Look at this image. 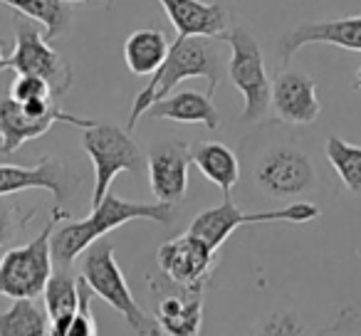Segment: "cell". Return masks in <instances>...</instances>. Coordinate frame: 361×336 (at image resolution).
<instances>
[{"instance_id": "cell-20", "label": "cell", "mask_w": 361, "mask_h": 336, "mask_svg": "<svg viewBox=\"0 0 361 336\" xmlns=\"http://www.w3.org/2000/svg\"><path fill=\"white\" fill-rule=\"evenodd\" d=\"M169 37H166V32L159 25L139 27V30H134L124 40V62L131 75H154L156 67L169 55Z\"/></svg>"}, {"instance_id": "cell-24", "label": "cell", "mask_w": 361, "mask_h": 336, "mask_svg": "<svg viewBox=\"0 0 361 336\" xmlns=\"http://www.w3.org/2000/svg\"><path fill=\"white\" fill-rule=\"evenodd\" d=\"M326 161L336 171L346 188L356 196H361V146L349 144V141L339 139V136H326L324 144Z\"/></svg>"}, {"instance_id": "cell-30", "label": "cell", "mask_w": 361, "mask_h": 336, "mask_svg": "<svg viewBox=\"0 0 361 336\" xmlns=\"http://www.w3.org/2000/svg\"><path fill=\"white\" fill-rule=\"evenodd\" d=\"M70 6H106V0H65Z\"/></svg>"}, {"instance_id": "cell-16", "label": "cell", "mask_w": 361, "mask_h": 336, "mask_svg": "<svg viewBox=\"0 0 361 336\" xmlns=\"http://www.w3.org/2000/svg\"><path fill=\"white\" fill-rule=\"evenodd\" d=\"M116 0H106V8ZM178 35H208L221 37L231 27V11L223 3L203 0H159Z\"/></svg>"}, {"instance_id": "cell-32", "label": "cell", "mask_w": 361, "mask_h": 336, "mask_svg": "<svg viewBox=\"0 0 361 336\" xmlns=\"http://www.w3.org/2000/svg\"><path fill=\"white\" fill-rule=\"evenodd\" d=\"M6 60H8V57H6V55H3V42H0V72H3V70H8Z\"/></svg>"}, {"instance_id": "cell-5", "label": "cell", "mask_w": 361, "mask_h": 336, "mask_svg": "<svg viewBox=\"0 0 361 336\" xmlns=\"http://www.w3.org/2000/svg\"><path fill=\"white\" fill-rule=\"evenodd\" d=\"M82 149L87 151L94 166L92 208L111 191V183L121 171L141 176L146 168V156L131 139V131L109 121H94L92 126L82 129Z\"/></svg>"}, {"instance_id": "cell-19", "label": "cell", "mask_w": 361, "mask_h": 336, "mask_svg": "<svg viewBox=\"0 0 361 336\" xmlns=\"http://www.w3.org/2000/svg\"><path fill=\"white\" fill-rule=\"evenodd\" d=\"M191 163L208 181L216 183L226 198H231V191L240 183V161L235 151L221 141H198L191 146Z\"/></svg>"}, {"instance_id": "cell-27", "label": "cell", "mask_w": 361, "mask_h": 336, "mask_svg": "<svg viewBox=\"0 0 361 336\" xmlns=\"http://www.w3.org/2000/svg\"><path fill=\"white\" fill-rule=\"evenodd\" d=\"M11 99L20 101H45V99H55L52 94L50 85L40 77H32V75H18L16 82L11 85Z\"/></svg>"}, {"instance_id": "cell-22", "label": "cell", "mask_w": 361, "mask_h": 336, "mask_svg": "<svg viewBox=\"0 0 361 336\" xmlns=\"http://www.w3.org/2000/svg\"><path fill=\"white\" fill-rule=\"evenodd\" d=\"M50 316L35 299H13L0 314V336H47Z\"/></svg>"}, {"instance_id": "cell-11", "label": "cell", "mask_w": 361, "mask_h": 336, "mask_svg": "<svg viewBox=\"0 0 361 336\" xmlns=\"http://www.w3.org/2000/svg\"><path fill=\"white\" fill-rule=\"evenodd\" d=\"M156 262L161 272L180 290L203 294V287L208 285L213 270L218 267V247L208 245L203 237L193 232H183L159 245Z\"/></svg>"}, {"instance_id": "cell-31", "label": "cell", "mask_w": 361, "mask_h": 336, "mask_svg": "<svg viewBox=\"0 0 361 336\" xmlns=\"http://www.w3.org/2000/svg\"><path fill=\"white\" fill-rule=\"evenodd\" d=\"M354 89L361 94V67H359V72H356V75H354Z\"/></svg>"}, {"instance_id": "cell-3", "label": "cell", "mask_w": 361, "mask_h": 336, "mask_svg": "<svg viewBox=\"0 0 361 336\" xmlns=\"http://www.w3.org/2000/svg\"><path fill=\"white\" fill-rule=\"evenodd\" d=\"M80 277L92 290V294L104 299L111 309H116L136 336H164L154 316H149L134 299L126 277L114 257V245L106 240H97L82 252Z\"/></svg>"}, {"instance_id": "cell-1", "label": "cell", "mask_w": 361, "mask_h": 336, "mask_svg": "<svg viewBox=\"0 0 361 336\" xmlns=\"http://www.w3.org/2000/svg\"><path fill=\"white\" fill-rule=\"evenodd\" d=\"M221 37H208V35H178L169 47L166 60L156 67L151 75L149 85L136 94L134 106H131L129 121H126V131H134L139 119L146 114L151 104L171 94L178 82L193 80V77H203L208 80V97L216 94L218 85L226 77V57L221 52Z\"/></svg>"}, {"instance_id": "cell-9", "label": "cell", "mask_w": 361, "mask_h": 336, "mask_svg": "<svg viewBox=\"0 0 361 336\" xmlns=\"http://www.w3.org/2000/svg\"><path fill=\"white\" fill-rule=\"evenodd\" d=\"M55 124L87 129V126L94 124V119H82V116H75L70 111H62L55 99L20 104V101L8 97V99L0 101V154H16L23 144L40 139Z\"/></svg>"}, {"instance_id": "cell-29", "label": "cell", "mask_w": 361, "mask_h": 336, "mask_svg": "<svg viewBox=\"0 0 361 336\" xmlns=\"http://www.w3.org/2000/svg\"><path fill=\"white\" fill-rule=\"evenodd\" d=\"M319 336H361V314L354 309H346L339 314V319L322 331Z\"/></svg>"}, {"instance_id": "cell-28", "label": "cell", "mask_w": 361, "mask_h": 336, "mask_svg": "<svg viewBox=\"0 0 361 336\" xmlns=\"http://www.w3.org/2000/svg\"><path fill=\"white\" fill-rule=\"evenodd\" d=\"M30 218L32 213H20V208L8 201V196H0V245L11 242L30 223Z\"/></svg>"}, {"instance_id": "cell-7", "label": "cell", "mask_w": 361, "mask_h": 336, "mask_svg": "<svg viewBox=\"0 0 361 336\" xmlns=\"http://www.w3.org/2000/svg\"><path fill=\"white\" fill-rule=\"evenodd\" d=\"M62 218H70L62 208L52 211V218L37 237H32L27 245L11 247L0 257V297L11 299H35L42 294L47 280H50L55 262H52L50 237L52 230Z\"/></svg>"}, {"instance_id": "cell-18", "label": "cell", "mask_w": 361, "mask_h": 336, "mask_svg": "<svg viewBox=\"0 0 361 336\" xmlns=\"http://www.w3.org/2000/svg\"><path fill=\"white\" fill-rule=\"evenodd\" d=\"M206 301L198 292L186 294H166L156 304V324L166 336H201Z\"/></svg>"}, {"instance_id": "cell-6", "label": "cell", "mask_w": 361, "mask_h": 336, "mask_svg": "<svg viewBox=\"0 0 361 336\" xmlns=\"http://www.w3.org/2000/svg\"><path fill=\"white\" fill-rule=\"evenodd\" d=\"M223 42L231 47V60H228V77L243 94V114L245 124H257L270 114V89L272 80L265 70V57L250 35V30L240 25L228 27L221 35Z\"/></svg>"}, {"instance_id": "cell-25", "label": "cell", "mask_w": 361, "mask_h": 336, "mask_svg": "<svg viewBox=\"0 0 361 336\" xmlns=\"http://www.w3.org/2000/svg\"><path fill=\"white\" fill-rule=\"evenodd\" d=\"M92 290L80 277V306L62 319L50 321L47 336H97V321L92 316Z\"/></svg>"}, {"instance_id": "cell-2", "label": "cell", "mask_w": 361, "mask_h": 336, "mask_svg": "<svg viewBox=\"0 0 361 336\" xmlns=\"http://www.w3.org/2000/svg\"><path fill=\"white\" fill-rule=\"evenodd\" d=\"M176 218V206L171 203H136L124 201L116 193H106L85 220H67L57 230H52L50 247H52V262L60 267H70L92 242L102 240L116 230L119 225L131 220H151L159 225H171Z\"/></svg>"}, {"instance_id": "cell-8", "label": "cell", "mask_w": 361, "mask_h": 336, "mask_svg": "<svg viewBox=\"0 0 361 336\" xmlns=\"http://www.w3.org/2000/svg\"><path fill=\"white\" fill-rule=\"evenodd\" d=\"M13 25H16V47L6 60L8 70L40 77L50 85L55 99L65 97L75 82L72 65L50 45V40H45V35L37 30V23H32L30 18L16 15Z\"/></svg>"}, {"instance_id": "cell-26", "label": "cell", "mask_w": 361, "mask_h": 336, "mask_svg": "<svg viewBox=\"0 0 361 336\" xmlns=\"http://www.w3.org/2000/svg\"><path fill=\"white\" fill-rule=\"evenodd\" d=\"M247 336H310L305 319L292 309H277L262 316Z\"/></svg>"}, {"instance_id": "cell-14", "label": "cell", "mask_w": 361, "mask_h": 336, "mask_svg": "<svg viewBox=\"0 0 361 336\" xmlns=\"http://www.w3.org/2000/svg\"><path fill=\"white\" fill-rule=\"evenodd\" d=\"M270 109L282 124L307 126L314 124L322 114L317 85L310 75L295 70H282L272 80L270 89Z\"/></svg>"}, {"instance_id": "cell-15", "label": "cell", "mask_w": 361, "mask_h": 336, "mask_svg": "<svg viewBox=\"0 0 361 336\" xmlns=\"http://www.w3.org/2000/svg\"><path fill=\"white\" fill-rule=\"evenodd\" d=\"M317 42L361 52V13L349 18H336V20L302 23V25L292 27L280 37L277 57H280L282 65H287L297 50H302L305 45H317Z\"/></svg>"}, {"instance_id": "cell-17", "label": "cell", "mask_w": 361, "mask_h": 336, "mask_svg": "<svg viewBox=\"0 0 361 336\" xmlns=\"http://www.w3.org/2000/svg\"><path fill=\"white\" fill-rule=\"evenodd\" d=\"M144 116H149V119L180 121V124H201L211 131H216L221 126V111L213 104V97L193 89L178 92L173 97H164L156 104H151Z\"/></svg>"}, {"instance_id": "cell-33", "label": "cell", "mask_w": 361, "mask_h": 336, "mask_svg": "<svg viewBox=\"0 0 361 336\" xmlns=\"http://www.w3.org/2000/svg\"><path fill=\"white\" fill-rule=\"evenodd\" d=\"M203 3H223V6H228V0H203Z\"/></svg>"}, {"instance_id": "cell-4", "label": "cell", "mask_w": 361, "mask_h": 336, "mask_svg": "<svg viewBox=\"0 0 361 336\" xmlns=\"http://www.w3.org/2000/svg\"><path fill=\"white\" fill-rule=\"evenodd\" d=\"M252 181L275 201L312 196L319 186L314 161L295 141H275L252 161Z\"/></svg>"}, {"instance_id": "cell-12", "label": "cell", "mask_w": 361, "mask_h": 336, "mask_svg": "<svg viewBox=\"0 0 361 336\" xmlns=\"http://www.w3.org/2000/svg\"><path fill=\"white\" fill-rule=\"evenodd\" d=\"M149 186L156 201L178 206L188 193L191 146L183 139H159L146 151Z\"/></svg>"}, {"instance_id": "cell-13", "label": "cell", "mask_w": 361, "mask_h": 336, "mask_svg": "<svg viewBox=\"0 0 361 336\" xmlns=\"http://www.w3.org/2000/svg\"><path fill=\"white\" fill-rule=\"evenodd\" d=\"M80 186V173L72 171V166L55 156H42L35 166H0V196H13V193L42 188L55 196V208L75 193Z\"/></svg>"}, {"instance_id": "cell-21", "label": "cell", "mask_w": 361, "mask_h": 336, "mask_svg": "<svg viewBox=\"0 0 361 336\" xmlns=\"http://www.w3.org/2000/svg\"><path fill=\"white\" fill-rule=\"evenodd\" d=\"M3 6L13 8L18 15L40 23L45 40H57L72 30V6L65 0H0Z\"/></svg>"}, {"instance_id": "cell-10", "label": "cell", "mask_w": 361, "mask_h": 336, "mask_svg": "<svg viewBox=\"0 0 361 336\" xmlns=\"http://www.w3.org/2000/svg\"><path fill=\"white\" fill-rule=\"evenodd\" d=\"M319 218V208L310 201L292 203L282 211H260V213H243L233 203V198H226V203L203 211L193 218L188 232L203 237L208 245L221 247L240 225H257V223H310Z\"/></svg>"}, {"instance_id": "cell-23", "label": "cell", "mask_w": 361, "mask_h": 336, "mask_svg": "<svg viewBox=\"0 0 361 336\" xmlns=\"http://www.w3.org/2000/svg\"><path fill=\"white\" fill-rule=\"evenodd\" d=\"M42 299H45V311L50 321L77 311V306H80V277H72L70 272H65V267L57 272L52 270L50 280L42 290Z\"/></svg>"}]
</instances>
